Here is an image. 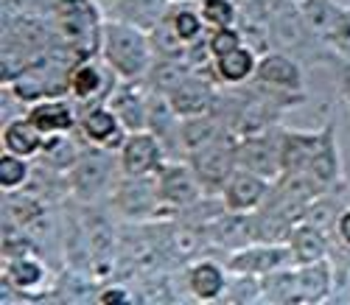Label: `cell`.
I'll return each instance as SVG.
<instances>
[{
    "mask_svg": "<svg viewBox=\"0 0 350 305\" xmlns=\"http://www.w3.org/2000/svg\"><path fill=\"white\" fill-rule=\"evenodd\" d=\"M188 289L193 291V297L199 300H219L227 291V278L224 269L213 261H199L191 271H188Z\"/></svg>",
    "mask_w": 350,
    "mask_h": 305,
    "instance_id": "obj_20",
    "label": "cell"
},
{
    "mask_svg": "<svg viewBox=\"0 0 350 305\" xmlns=\"http://www.w3.org/2000/svg\"><path fill=\"white\" fill-rule=\"evenodd\" d=\"M171 31H174V37H180L183 45H191L202 34V17L185 9V12H180L177 17L171 20Z\"/></svg>",
    "mask_w": 350,
    "mask_h": 305,
    "instance_id": "obj_26",
    "label": "cell"
},
{
    "mask_svg": "<svg viewBox=\"0 0 350 305\" xmlns=\"http://www.w3.org/2000/svg\"><path fill=\"white\" fill-rule=\"evenodd\" d=\"M334 230H336V235H339V241L345 243V247H350V207H347V210H342L339 216H336Z\"/></svg>",
    "mask_w": 350,
    "mask_h": 305,
    "instance_id": "obj_30",
    "label": "cell"
},
{
    "mask_svg": "<svg viewBox=\"0 0 350 305\" xmlns=\"http://www.w3.org/2000/svg\"><path fill=\"white\" fill-rule=\"evenodd\" d=\"M323 132H286L283 129V174H306Z\"/></svg>",
    "mask_w": 350,
    "mask_h": 305,
    "instance_id": "obj_15",
    "label": "cell"
},
{
    "mask_svg": "<svg viewBox=\"0 0 350 305\" xmlns=\"http://www.w3.org/2000/svg\"><path fill=\"white\" fill-rule=\"evenodd\" d=\"M288 261H291V250L272 241V243H258V247H244L236 255H230L227 269L236 271V274H255V278H264V274L286 266Z\"/></svg>",
    "mask_w": 350,
    "mask_h": 305,
    "instance_id": "obj_9",
    "label": "cell"
},
{
    "mask_svg": "<svg viewBox=\"0 0 350 305\" xmlns=\"http://www.w3.org/2000/svg\"><path fill=\"white\" fill-rule=\"evenodd\" d=\"M239 45H241V34L232 31L230 25H227V28H219V31L211 37V53H213V56H221V53L239 48Z\"/></svg>",
    "mask_w": 350,
    "mask_h": 305,
    "instance_id": "obj_29",
    "label": "cell"
},
{
    "mask_svg": "<svg viewBox=\"0 0 350 305\" xmlns=\"http://www.w3.org/2000/svg\"><path fill=\"white\" fill-rule=\"evenodd\" d=\"M188 160H191V168H193L196 179L202 182V188L205 191H221L227 176L239 168L236 143L224 140V135L216 137L208 146H202L199 151H193V155H188Z\"/></svg>",
    "mask_w": 350,
    "mask_h": 305,
    "instance_id": "obj_4",
    "label": "cell"
},
{
    "mask_svg": "<svg viewBox=\"0 0 350 305\" xmlns=\"http://www.w3.org/2000/svg\"><path fill=\"white\" fill-rule=\"evenodd\" d=\"M236 163L267 179L283 176V129H264L236 143Z\"/></svg>",
    "mask_w": 350,
    "mask_h": 305,
    "instance_id": "obj_2",
    "label": "cell"
},
{
    "mask_svg": "<svg viewBox=\"0 0 350 305\" xmlns=\"http://www.w3.org/2000/svg\"><path fill=\"white\" fill-rule=\"evenodd\" d=\"M104 56L112 68L115 76H121L124 81H135L143 73H149V42L140 31L129 25H107L104 28Z\"/></svg>",
    "mask_w": 350,
    "mask_h": 305,
    "instance_id": "obj_1",
    "label": "cell"
},
{
    "mask_svg": "<svg viewBox=\"0 0 350 305\" xmlns=\"http://www.w3.org/2000/svg\"><path fill=\"white\" fill-rule=\"evenodd\" d=\"M339 174H342V157H339V146H336V137H334V124H328L323 129V137H319V146L314 151V157L306 168V176L314 179L319 188H331L339 182Z\"/></svg>",
    "mask_w": 350,
    "mask_h": 305,
    "instance_id": "obj_10",
    "label": "cell"
},
{
    "mask_svg": "<svg viewBox=\"0 0 350 305\" xmlns=\"http://www.w3.org/2000/svg\"><path fill=\"white\" fill-rule=\"evenodd\" d=\"M28 179V163L20 155H12V151H3V160H0V185L3 191H17L23 182Z\"/></svg>",
    "mask_w": 350,
    "mask_h": 305,
    "instance_id": "obj_25",
    "label": "cell"
},
{
    "mask_svg": "<svg viewBox=\"0 0 350 305\" xmlns=\"http://www.w3.org/2000/svg\"><path fill=\"white\" fill-rule=\"evenodd\" d=\"M180 132H183L185 155H193V151H199L202 146H208V143H213L216 137H221V120H219V115H213V112L191 115V118H183Z\"/></svg>",
    "mask_w": 350,
    "mask_h": 305,
    "instance_id": "obj_19",
    "label": "cell"
},
{
    "mask_svg": "<svg viewBox=\"0 0 350 305\" xmlns=\"http://www.w3.org/2000/svg\"><path fill=\"white\" fill-rule=\"evenodd\" d=\"M79 127L87 140H93L96 146H104V148L115 146V137H121V129H124V124L118 120V115L109 109V104L87 109L84 118L79 120Z\"/></svg>",
    "mask_w": 350,
    "mask_h": 305,
    "instance_id": "obj_16",
    "label": "cell"
},
{
    "mask_svg": "<svg viewBox=\"0 0 350 305\" xmlns=\"http://www.w3.org/2000/svg\"><path fill=\"white\" fill-rule=\"evenodd\" d=\"M255 76L260 84H267L272 90H286V93H300L303 87V70L297 68V62H291L283 53H269L260 59Z\"/></svg>",
    "mask_w": 350,
    "mask_h": 305,
    "instance_id": "obj_13",
    "label": "cell"
},
{
    "mask_svg": "<svg viewBox=\"0 0 350 305\" xmlns=\"http://www.w3.org/2000/svg\"><path fill=\"white\" fill-rule=\"evenodd\" d=\"M68 90L76 101H90L104 90V70L98 65H81L76 70H70L68 79Z\"/></svg>",
    "mask_w": 350,
    "mask_h": 305,
    "instance_id": "obj_23",
    "label": "cell"
},
{
    "mask_svg": "<svg viewBox=\"0 0 350 305\" xmlns=\"http://www.w3.org/2000/svg\"><path fill=\"white\" fill-rule=\"evenodd\" d=\"M3 143H6V151H12V155L34 157V155H40L42 146H45V135L28 118H20V120H12V124L6 127Z\"/></svg>",
    "mask_w": 350,
    "mask_h": 305,
    "instance_id": "obj_21",
    "label": "cell"
},
{
    "mask_svg": "<svg viewBox=\"0 0 350 305\" xmlns=\"http://www.w3.org/2000/svg\"><path fill=\"white\" fill-rule=\"evenodd\" d=\"M28 120L42 132V135H65L76 127V112L65 101H42L28 112Z\"/></svg>",
    "mask_w": 350,
    "mask_h": 305,
    "instance_id": "obj_18",
    "label": "cell"
},
{
    "mask_svg": "<svg viewBox=\"0 0 350 305\" xmlns=\"http://www.w3.org/2000/svg\"><path fill=\"white\" fill-rule=\"evenodd\" d=\"M202 17L216 28H227L232 17H236V9H232L230 0H205L202 3Z\"/></svg>",
    "mask_w": 350,
    "mask_h": 305,
    "instance_id": "obj_27",
    "label": "cell"
},
{
    "mask_svg": "<svg viewBox=\"0 0 350 305\" xmlns=\"http://www.w3.org/2000/svg\"><path fill=\"white\" fill-rule=\"evenodd\" d=\"M295 286H297V300L300 302L325 300L328 291H331V266H328V261L303 263L295 271Z\"/></svg>",
    "mask_w": 350,
    "mask_h": 305,
    "instance_id": "obj_17",
    "label": "cell"
},
{
    "mask_svg": "<svg viewBox=\"0 0 350 305\" xmlns=\"http://www.w3.org/2000/svg\"><path fill=\"white\" fill-rule=\"evenodd\" d=\"M107 104L115 115H118V120L124 124L126 132L149 129V98H143L132 87V81H126L121 90H115Z\"/></svg>",
    "mask_w": 350,
    "mask_h": 305,
    "instance_id": "obj_12",
    "label": "cell"
},
{
    "mask_svg": "<svg viewBox=\"0 0 350 305\" xmlns=\"http://www.w3.org/2000/svg\"><path fill=\"white\" fill-rule=\"evenodd\" d=\"M121 168L124 174L132 176H146V174H157L165 163V151L160 137L152 129L143 132H129V137L121 143Z\"/></svg>",
    "mask_w": 350,
    "mask_h": 305,
    "instance_id": "obj_6",
    "label": "cell"
},
{
    "mask_svg": "<svg viewBox=\"0 0 350 305\" xmlns=\"http://www.w3.org/2000/svg\"><path fill=\"white\" fill-rule=\"evenodd\" d=\"M96 300H98L101 305H109V302H126V300H129V291H126V289H104Z\"/></svg>",
    "mask_w": 350,
    "mask_h": 305,
    "instance_id": "obj_31",
    "label": "cell"
},
{
    "mask_svg": "<svg viewBox=\"0 0 350 305\" xmlns=\"http://www.w3.org/2000/svg\"><path fill=\"white\" fill-rule=\"evenodd\" d=\"M216 59V76L227 84H244L255 70H258V62H255V53L244 45L232 48L221 56H213Z\"/></svg>",
    "mask_w": 350,
    "mask_h": 305,
    "instance_id": "obj_22",
    "label": "cell"
},
{
    "mask_svg": "<svg viewBox=\"0 0 350 305\" xmlns=\"http://www.w3.org/2000/svg\"><path fill=\"white\" fill-rule=\"evenodd\" d=\"M115 202H118V210L129 219L152 216L163 204L160 191H157V174H146V176L126 174L118 185H115Z\"/></svg>",
    "mask_w": 350,
    "mask_h": 305,
    "instance_id": "obj_8",
    "label": "cell"
},
{
    "mask_svg": "<svg viewBox=\"0 0 350 305\" xmlns=\"http://www.w3.org/2000/svg\"><path fill=\"white\" fill-rule=\"evenodd\" d=\"M157 191L163 204L185 210L202 199L205 188H202V182L196 179L191 165H183L180 160H165L163 168L157 171Z\"/></svg>",
    "mask_w": 350,
    "mask_h": 305,
    "instance_id": "obj_5",
    "label": "cell"
},
{
    "mask_svg": "<svg viewBox=\"0 0 350 305\" xmlns=\"http://www.w3.org/2000/svg\"><path fill=\"white\" fill-rule=\"evenodd\" d=\"M267 194H269V179L239 165L224 182L221 202H224L227 213L230 210L232 213H252V210H258L260 204L267 202Z\"/></svg>",
    "mask_w": 350,
    "mask_h": 305,
    "instance_id": "obj_7",
    "label": "cell"
},
{
    "mask_svg": "<svg viewBox=\"0 0 350 305\" xmlns=\"http://www.w3.org/2000/svg\"><path fill=\"white\" fill-rule=\"evenodd\" d=\"M288 250H291V261H295L297 266L325 261L328 258L325 230H319V227H314L308 222L291 227V233H288Z\"/></svg>",
    "mask_w": 350,
    "mask_h": 305,
    "instance_id": "obj_14",
    "label": "cell"
},
{
    "mask_svg": "<svg viewBox=\"0 0 350 305\" xmlns=\"http://www.w3.org/2000/svg\"><path fill=\"white\" fill-rule=\"evenodd\" d=\"M118 160H115L109 155V148H104V146H96L90 151H81V155L76 157V163L70 165V188L76 191V196L96 199L109 185H118V179H115Z\"/></svg>",
    "mask_w": 350,
    "mask_h": 305,
    "instance_id": "obj_3",
    "label": "cell"
},
{
    "mask_svg": "<svg viewBox=\"0 0 350 305\" xmlns=\"http://www.w3.org/2000/svg\"><path fill=\"white\" fill-rule=\"evenodd\" d=\"M9 280L17 286V289H34L45 280V266L37 261V258H28V255H20L9 263Z\"/></svg>",
    "mask_w": 350,
    "mask_h": 305,
    "instance_id": "obj_24",
    "label": "cell"
},
{
    "mask_svg": "<svg viewBox=\"0 0 350 305\" xmlns=\"http://www.w3.org/2000/svg\"><path fill=\"white\" fill-rule=\"evenodd\" d=\"M168 101L174 107L180 118H191V115H205L211 112L213 107V90L202 81V79H193V76H185L183 81H177L171 90H168Z\"/></svg>",
    "mask_w": 350,
    "mask_h": 305,
    "instance_id": "obj_11",
    "label": "cell"
},
{
    "mask_svg": "<svg viewBox=\"0 0 350 305\" xmlns=\"http://www.w3.org/2000/svg\"><path fill=\"white\" fill-rule=\"evenodd\" d=\"M328 42H331L336 51H342L345 56H350V9L339 14L334 31L328 34Z\"/></svg>",
    "mask_w": 350,
    "mask_h": 305,
    "instance_id": "obj_28",
    "label": "cell"
}]
</instances>
